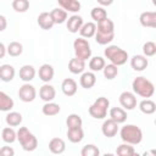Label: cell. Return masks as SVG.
<instances>
[{
  "label": "cell",
  "instance_id": "obj_31",
  "mask_svg": "<svg viewBox=\"0 0 156 156\" xmlns=\"http://www.w3.org/2000/svg\"><path fill=\"white\" fill-rule=\"evenodd\" d=\"M22 119H23L22 115L20 112H15V111H12V112L9 111V113L5 117V121H6L7 126H10V127H18L22 123Z\"/></svg>",
  "mask_w": 156,
  "mask_h": 156
},
{
  "label": "cell",
  "instance_id": "obj_14",
  "mask_svg": "<svg viewBox=\"0 0 156 156\" xmlns=\"http://www.w3.org/2000/svg\"><path fill=\"white\" fill-rule=\"evenodd\" d=\"M38 74H39V78L44 82V83H49L52 78H54V74H55V71H54V67L49 63H44L39 67V71H38Z\"/></svg>",
  "mask_w": 156,
  "mask_h": 156
},
{
  "label": "cell",
  "instance_id": "obj_32",
  "mask_svg": "<svg viewBox=\"0 0 156 156\" xmlns=\"http://www.w3.org/2000/svg\"><path fill=\"white\" fill-rule=\"evenodd\" d=\"M105 58L101 56H94L90 58L89 61V68L91 69V72H99L102 71V68L105 67Z\"/></svg>",
  "mask_w": 156,
  "mask_h": 156
},
{
  "label": "cell",
  "instance_id": "obj_23",
  "mask_svg": "<svg viewBox=\"0 0 156 156\" xmlns=\"http://www.w3.org/2000/svg\"><path fill=\"white\" fill-rule=\"evenodd\" d=\"M61 9H63L67 12H78L80 10V2L78 0H57Z\"/></svg>",
  "mask_w": 156,
  "mask_h": 156
},
{
  "label": "cell",
  "instance_id": "obj_21",
  "mask_svg": "<svg viewBox=\"0 0 156 156\" xmlns=\"http://www.w3.org/2000/svg\"><path fill=\"white\" fill-rule=\"evenodd\" d=\"M35 77V68L32 65H24L20 69V78L24 83H29Z\"/></svg>",
  "mask_w": 156,
  "mask_h": 156
},
{
  "label": "cell",
  "instance_id": "obj_5",
  "mask_svg": "<svg viewBox=\"0 0 156 156\" xmlns=\"http://www.w3.org/2000/svg\"><path fill=\"white\" fill-rule=\"evenodd\" d=\"M104 55L105 57L113 65H116L117 67L118 66H122L127 62L128 60V52L123 49H121L119 46L117 45H110L105 49L104 51Z\"/></svg>",
  "mask_w": 156,
  "mask_h": 156
},
{
  "label": "cell",
  "instance_id": "obj_9",
  "mask_svg": "<svg viewBox=\"0 0 156 156\" xmlns=\"http://www.w3.org/2000/svg\"><path fill=\"white\" fill-rule=\"evenodd\" d=\"M119 104L124 110H134L136 107V98L130 91H123L119 95Z\"/></svg>",
  "mask_w": 156,
  "mask_h": 156
},
{
  "label": "cell",
  "instance_id": "obj_1",
  "mask_svg": "<svg viewBox=\"0 0 156 156\" xmlns=\"http://www.w3.org/2000/svg\"><path fill=\"white\" fill-rule=\"evenodd\" d=\"M95 41L100 45L110 44L115 38V23L110 18H105L98 22L96 32H95Z\"/></svg>",
  "mask_w": 156,
  "mask_h": 156
},
{
  "label": "cell",
  "instance_id": "obj_42",
  "mask_svg": "<svg viewBox=\"0 0 156 156\" xmlns=\"http://www.w3.org/2000/svg\"><path fill=\"white\" fill-rule=\"evenodd\" d=\"M15 155V150L10 146H2L0 149V156H13Z\"/></svg>",
  "mask_w": 156,
  "mask_h": 156
},
{
  "label": "cell",
  "instance_id": "obj_20",
  "mask_svg": "<svg viewBox=\"0 0 156 156\" xmlns=\"http://www.w3.org/2000/svg\"><path fill=\"white\" fill-rule=\"evenodd\" d=\"M37 22H38V26H39L41 29H44V30L51 29L52 26L55 24L54 21H52V18H51V16H50V12H41V13L38 16Z\"/></svg>",
  "mask_w": 156,
  "mask_h": 156
},
{
  "label": "cell",
  "instance_id": "obj_30",
  "mask_svg": "<svg viewBox=\"0 0 156 156\" xmlns=\"http://www.w3.org/2000/svg\"><path fill=\"white\" fill-rule=\"evenodd\" d=\"M139 110L145 115H152L156 111V104L150 99H144L139 102Z\"/></svg>",
  "mask_w": 156,
  "mask_h": 156
},
{
  "label": "cell",
  "instance_id": "obj_17",
  "mask_svg": "<svg viewBox=\"0 0 156 156\" xmlns=\"http://www.w3.org/2000/svg\"><path fill=\"white\" fill-rule=\"evenodd\" d=\"M85 69V61L78 58V57H74V58H71L69 62H68V71L73 74H80L83 73Z\"/></svg>",
  "mask_w": 156,
  "mask_h": 156
},
{
  "label": "cell",
  "instance_id": "obj_15",
  "mask_svg": "<svg viewBox=\"0 0 156 156\" xmlns=\"http://www.w3.org/2000/svg\"><path fill=\"white\" fill-rule=\"evenodd\" d=\"M77 83L74 79L72 78H66L62 80L61 83V89H62V93L66 95V96H73L76 93H77Z\"/></svg>",
  "mask_w": 156,
  "mask_h": 156
},
{
  "label": "cell",
  "instance_id": "obj_2",
  "mask_svg": "<svg viewBox=\"0 0 156 156\" xmlns=\"http://www.w3.org/2000/svg\"><path fill=\"white\" fill-rule=\"evenodd\" d=\"M121 139L130 145H138L143 140V132L135 124H126L119 130Z\"/></svg>",
  "mask_w": 156,
  "mask_h": 156
},
{
  "label": "cell",
  "instance_id": "obj_29",
  "mask_svg": "<svg viewBox=\"0 0 156 156\" xmlns=\"http://www.w3.org/2000/svg\"><path fill=\"white\" fill-rule=\"evenodd\" d=\"M50 16L55 24H61L67 21V11H65L63 9H54L50 12Z\"/></svg>",
  "mask_w": 156,
  "mask_h": 156
},
{
  "label": "cell",
  "instance_id": "obj_18",
  "mask_svg": "<svg viewBox=\"0 0 156 156\" xmlns=\"http://www.w3.org/2000/svg\"><path fill=\"white\" fill-rule=\"evenodd\" d=\"M96 83V76L94 74V72H84L82 73L80 78H79V84L82 85V88L84 89H90L95 85Z\"/></svg>",
  "mask_w": 156,
  "mask_h": 156
},
{
  "label": "cell",
  "instance_id": "obj_25",
  "mask_svg": "<svg viewBox=\"0 0 156 156\" xmlns=\"http://www.w3.org/2000/svg\"><path fill=\"white\" fill-rule=\"evenodd\" d=\"M110 118H112L118 124L119 123H124L126 119H127V112L122 107H112L110 110Z\"/></svg>",
  "mask_w": 156,
  "mask_h": 156
},
{
  "label": "cell",
  "instance_id": "obj_12",
  "mask_svg": "<svg viewBox=\"0 0 156 156\" xmlns=\"http://www.w3.org/2000/svg\"><path fill=\"white\" fill-rule=\"evenodd\" d=\"M147 65H149V61H147L146 56H144V55H134L130 58V66L136 72L144 71L147 67Z\"/></svg>",
  "mask_w": 156,
  "mask_h": 156
},
{
  "label": "cell",
  "instance_id": "obj_34",
  "mask_svg": "<svg viewBox=\"0 0 156 156\" xmlns=\"http://www.w3.org/2000/svg\"><path fill=\"white\" fill-rule=\"evenodd\" d=\"M1 138H2V140H4L5 143L11 144V143H13L15 140H17V134H16L15 129L9 126V127H6V128L2 129V132H1Z\"/></svg>",
  "mask_w": 156,
  "mask_h": 156
},
{
  "label": "cell",
  "instance_id": "obj_41",
  "mask_svg": "<svg viewBox=\"0 0 156 156\" xmlns=\"http://www.w3.org/2000/svg\"><path fill=\"white\" fill-rule=\"evenodd\" d=\"M143 52H144V56L146 57L154 56L156 54V44L154 41H146L143 45Z\"/></svg>",
  "mask_w": 156,
  "mask_h": 156
},
{
  "label": "cell",
  "instance_id": "obj_10",
  "mask_svg": "<svg viewBox=\"0 0 156 156\" xmlns=\"http://www.w3.org/2000/svg\"><path fill=\"white\" fill-rule=\"evenodd\" d=\"M101 132L106 138H113L118 132V123L115 122L112 118L105 119L101 126Z\"/></svg>",
  "mask_w": 156,
  "mask_h": 156
},
{
  "label": "cell",
  "instance_id": "obj_44",
  "mask_svg": "<svg viewBox=\"0 0 156 156\" xmlns=\"http://www.w3.org/2000/svg\"><path fill=\"white\" fill-rule=\"evenodd\" d=\"M6 55V46L0 41V58H2Z\"/></svg>",
  "mask_w": 156,
  "mask_h": 156
},
{
  "label": "cell",
  "instance_id": "obj_16",
  "mask_svg": "<svg viewBox=\"0 0 156 156\" xmlns=\"http://www.w3.org/2000/svg\"><path fill=\"white\" fill-rule=\"evenodd\" d=\"M83 23H84V22H83V18H82L80 16H78V15H72L71 17H68L66 26H67L68 32H71V33H77V32L80 29V27L83 26Z\"/></svg>",
  "mask_w": 156,
  "mask_h": 156
},
{
  "label": "cell",
  "instance_id": "obj_8",
  "mask_svg": "<svg viewBox=\"0 0 156 156\" xmlns=\"http://www.w3.org/2000/svg\"><path fill=\"white\" fill-rule=\"evenodd\" d=\"M35 96H37V90L29 83H24L18 90V98L23 102H32L35 99Z\"/></svg>",
  "mask_w": 156,
  "mask_h": 156
},
{
  "label": "cell",
  "instance_id": "obj_35",
  "mask_svg": "<svg viewBox=\"0 0 156 156\" xmlns=\"http://www.w3.org/2000/svg\"><path fill=\"white\" fill-rule=\"evenodd\" d=\"M116 154H117L118 156H132V155L135 154V150H134V147H133L130 144L123 143V144H121V145L117 146Z\"/></svg>",
  "mask_w": 156,
  "mask_h": 156
},
{
  "label": "cell",
  "instance_id": "obj_38",
  "mask_svg": "<svg viewBox=\"0 0 156 156\" xmlns=\"http://www.w3.org/2000/svg\"><path fill=\"white\" fill-rule=\"evenodd\" d=\"M102 71H104V76H105V78L108 79V80L115 79V78L117 77V74H118V68H117V66L113 65V63L105 65V67L102 68Z\"/></svg>",
  "mask_w": 156,
  "mask_h": 156
},
{
  "label": "cell",
  "instance_id": "obj_19",
  "mask_svg": "<svg viewBox=\"0 0 156 156\" xmlns=\"http://www.w3.org/2000/svg\"><path fill=\"white\" fill-rule=\"evenodd\" d=\"M49 150L55 154V155H60L66 150V143L63 139L61 138H52L49 141Z\"/></svg>",
  "mask_w": 156,
  "mask_h": 156
},
{
  "label": "cell",
  "instance_id": "obj_4",
  "mask_svg": "<svg viewBox=\"0 0 156 156\" xmlns=\"http://www.w3.org/2000/svg\"><path fill=\"white\" fill-rule=\"evenodd\" d=\"M16 134H17V140L20 141L24 151H34L38 147L37 136L33 133H30L27 127H20Z\"/></svg>",
  "mask_w": 156,
  "mask_h": 156
},
{
  "label": "cell",
  "instance_id": "obj_3",
  "mask_svg": "<svg viewBox=\"0 0 156 156\" xmlns=\"http://www.w3.org/2000/svg\"><path fill=\"white\" fill-rule=\"evenodd\" d=\"M132 88H133V91L136 95H139L141 98H145V99L151 98L155 93V87H154L152 82H150L145 77L134 78V80L132 82Z\"/></svg>",
  "mask_w": 156,
  "mask_h": 156
},
{
  "label": "cell",
  "instance_id": "obj_24",
  "mask_svg": "<svg viewBox=\"0 0 156 156\" xmlns=\"http://www.w3.org/2000/svg\"><path fill=\"white\" fill-rule=\"evenodd\" d=\"M67 138L71 143H80L84 138V132L82 129V127H78V128H68L67 129Z\"/></svg>",
  "mask_w": 156,
  "mask_h": 156
},
{
  "label": "cell",
  "instance_id": "obj_40",
  "mask_svg": "<svg viewBox=\"0 0 156 156\" xmlns=\"http://www.w3.org/2000/svg\"><path fill=\"white\" fill-rule=\"evenodd\" d=\"M12 9L16 12H26L29 9V0H13Z\"/></svg>",
  "mask_w": 156,
  "mask_h": 156
},
{
  "label": "cell",
  "instance_id": "obj_22",
  "mask_svg": "<svg viewBox=\"0 0 156 156\" xmlns=\"http://www.w3.org/2000/svg\"><path fill=\"white\" fill-rule=\"evenodd\" d=\"M15 74H16V72H15L13 66L7 65V63L0 66V80H2V82H11L15 78Z\"/></svg>",
  "mask_w": 156,
  "mask_h": 156
},
{
  "label": "cell",
  "instance_id": "obj_37",
  "mask_svg": "<svg viewBox=\"0 0 156 156\" xmlns=\"http://www.w3.org/2000/svg\"><path fill=\"white\" fill-rule=\"evenodd\" d=\"M90 16H91V18H93L95 22H100V21H102V20H105V18L107 17V12H106V10H105L104 7L96 6V7H94V9L91 10Z\"/></svg>",
  "mask_w": 156,
  "mask_h": 156
},
{
  "label": "cell",
  "instance_id": "obj_36",
  "mask_svg": "<svg viewBox=\"0 0 156 156\" xmlns=\"http://www.w3.org/2000/svg\"><path fill=\"white\" fill-rule=\"evenodd\" d=\"M66 124H67V128H78V127H82L83 121L79 115L71 113V115H68V117L66 119Z\"/></svg>",
  "mask_w": 156,
  "mask_h": 156
},
{
  "label": "cell",
  "instance_id": "obj_13",
  "mask_svg": "<svg viewBox=\"0 0 156 156\" xmlns=\"http://www.w3.org/2000/svg\"><path fill=\"white\" fill-rule=\"evenodd\" d=\"M39 96L45 102L52 101L55 99V96H56V90H55V88L52 85H50L49 83H45L39 90Z\"/></svg>",
  "mask_w": 156,
  "mask_h": 156
},
{
  "label": "cell",
  "instance_id": "obj_6",
  "mask_svg": "<svg viewBox=\"0 0 156 156\" xmlns=\"http://www.w3.org/2000/svg\"><path fill=\"white\" fill-rule=\"evenodd\" d=\"M110 106V101L105 96L98 98L89 107L88 112L89 115L95 119H104L107 116V110Z\"/></svg>",
  "mask_w": 156,
  "mask_h": 156
},
{
  "label": "cell",
  "instance_id": "obj_39",
  "mask_svg": "<svg viewBox=\"0 0 156 156\" xmlns=\"http://www.w3.org/2000/svg\"><path fill=\"white\" fill-rule=\"evenodd\" d=\"M80 155L82 156H99L100 155V150L94 144H87L80 150Z\"/></svg>",
  "mask_w": 156,
  "mask_h": 156
},
{
  "label": "cell",
  "instance_id": "obj_11",
  "mask_svg": "<svg viewBox=\"0 0 156 156\" xmlns=\"http://www.w3.org/2000/svg\"><path fill=\"white\" fill-rule=\"evenodd\" d=\"M140 24L145 28H155L156 27V12L154 11H145L139 17Z\"/></svg>",
  "mask_w": 156,
  "mask_h": 156
},
{
  "label": "cell",
  "instance_id": "obj_33",
  "mask_svg": "<svg viewBox=\"0 0 156 156\" xmlns=\"http://www.w3.org/2000/svg\"><path fill=\"white\" fill-rule=\"evenodd\" d=\"M6 52L12 57H17L23 52V45L18 41H11L6 48Z\"/></svg>",
  "mask_w": 156,
  "mask_h": 156
},
{
  "label": "cell",
  "instance_id": "obj_43",
  "mask_svg": "<svg viewBox=\"0 0 156 156\" xmlns=\"http://www.w3.org/2000/svg\"><path fill=\"white\" fill-rule=\"evenodd\" d=\"M7 27V21H6V17L0 15V32H4Z\"/></svg>",
  "mask_w": 156,
  "mask_h": 156
},
{
  "label": "cell",
  "instance_id": "obj_7",
  "mask_svg": "<svg viewBox=\"0 0 156 156\" xmlns=\"http://www.w3.org/2000/svg\"><path fill=\"white\" fill-rule=\"evenodd\" d=\"M73 49H74V55L76 57L87 61L88 58H90L91 56V49H90V44L87 39L84 38H77L73 41Z\"/></svg>",
  "mask_w": 156,
  "mask_h": 156
},
{
  "label": "cell",
  "instance_id": "obj_28",
  "mask_svg": "<svg viewBox=\"0 0 156 156\" xmlns=\"http://www.w3.org/2000/svg\"><path fill=\"white\" fill-rule=\"evenodd\" d=\"M15 102L4 91H0V111L4 112H9L10 110H12Z\"/></svg>",
  "mask_w": 156,
  "mask_h": 156
},
{
  "label": "cell",
  "instance_id": "obj_27",
  "mask_svg": "<svg viewBox=\"0 0 156 156\" xmlns=\"http://www.w3.org/2000/svg\"><path fill=\"white\" fill-rule=\"evenodd\" d=\"M60 111H61V106H60L58 104L52 102V101L45 102V104L43 105V107H41V112H43V115L49 116V117H51V116H56Z\"/></svg>",
  "mask_w": 156,
  "mask_h": 156
},
{
  "label": "cell",
  "instance_id": "obj_45",
  "mask_svg": "<svg viewBox=\"0 0 156 156\" xmlns=\"http://www.w3.org/2000/svg\"><path fill=\"white\" fill-rule=\"evenodd\" d=\"M101 6H110L112 2H113V0H96Z\"/></svg>",
  "mask_w": 156,
  "mask_h": 156
},
{
  "label": "cell",
  "instance_id": "obj_26",
  "mask_svg": "<svg viewBox=\"0 0 156 156\" xmlns=\"http://www.w3.org/2000/svg\"><path fill=\"white\" fill-rule=\"evenodd\" d=\"M95 32H96V24L94 22H87V23H83V26L80 27L79 29V33H80V37L82 38H91L95 35Z\"/></svg>",
  "mask_w": 156,
  "mask_h": 156
}]
</instances>
